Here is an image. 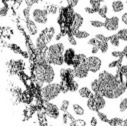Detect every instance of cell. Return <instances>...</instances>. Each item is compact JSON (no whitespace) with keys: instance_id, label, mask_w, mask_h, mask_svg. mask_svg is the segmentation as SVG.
<instances>
[{"instance_id":"obj_22","label":"cell","mask_w":127,"mask_h":126,"mask_svg":"<svg viewBox=\"0 0 127 126\" xmlns=\"http://www.w3.org/2000/svg\"><path fill=\"white\" fill-rule=\"evenodd\" d=\"M117 36L121 41L127 42V28H122L117 32Z\"/></svg>"},{"instance_id":"obj_37","label":"cell","mask_w":127,"mask_h":126,"mask_svg":"<svg viewBox=\"0 0 127 126\" xmlns=\"http://www.w3.org/2000/svg\"><path fill=\"white\" fill-rule=\"evenodd\" d=\"M25 3H26V5H27V7L28 8H30L32 5H34V4H36V3H38V1H33V0H27V1H25Z\"/></svg>"},{"instance_id":"obj_2","label":"cell","mask_w":127,"mask_h":126,"mask_svg":"<svg viewBox=\"0 0 127 126\" xmlns=\"http://www.w3.org/2000/svg\"><path fill=\"white\" fill-rule=\"evenodd\" d=\"M34 75L40 83L50 84L55 79V71L53 67L46 63H39L38 65L35 66Z\"/></svg>"},{"instance_id":"obj_7","label":"cell","mask_w":127,"mask_h":126,"mask_svg":"<svg viewBox=\"0 0 127 126\" xmlns=\"http://www.w3.org/2000/svg\"><path fill=\"white\" fill-rule=\"evenodd\" d=\"M31 15H32L33 21L35 23L38 24H46L48 21V12L46 9H41V8H35L31 12Z\"/></svg>"},{"instance_id":"obj_29","label":"cell","mask_w":127,"mask_h":126,"mask_svg":"<svg viewBox=\"0 0 127 126\" xmlns=\"http://www.w3.org/2000/svg\"><path fill=\"white\" fill-rule=\"evenodd\" d=\"M97 114H98V117L100 118V120H101L102 122H105V123H108V122H109V118L106 116V114H104V113L101 112V111H98Z\"/></svg>"},{"instance_id":"obj_18","label":"cell","mask_w":127,"mask_h":126,"mask_svg":"<svg viewBox=\"0 0 127 126\" xmlns=\"http://www.w3.org/2000/svg\"><path fill=\"white\" fill-rule=\"evenodd\" d=\"M90 87H91V91L94 94H100V84H99L98 79H94L91 82V86Z\"/></svg>"},{"instance_id":"obj_35","label":"cell","mask_w":127,"mask_h":126,"mask_svg":"<svg viewBox=\"0 0 127 126\" xmlns=\"http://www.w3.org/2000/svg\"><path fill=\"white\" fill-rule=\"evenodd\" d=\"M121 21L124 25H127V12H124L121 16Z\"/></svg>"},{"instance_id":"obj_16","label":"cell","mask_w":127,"mask_h":126,"mask_svg":"<svg viewBox=\"0 0 127 126\" xmlns=\"http://www.w3.org/2000/svg\"><path fill=\"white\" fill-rule=\"evenodd\" d=\"M72 111H73L74 114L77 115V116H83V115L85 114L84 108H83L80 104H78V103H74V104L72 105Z\"/></svg>"},{"instance_id":"obj_21","label":"cell","mask_w":127,"mask_h":126,"mask_svg":"<svg viewBox=\"0 0 127 126\" xmlns=\"http://www.w3.org/2000/svg\"><path fill=\"white\" fill-rule=\"evenodd\" d=\"M98 15L101 17V18H107V13H108V7L106 4H102L101 7L99 8V10L97 11Z\"/></svg>"},{"instance_id":"obj_36","label":"cell","mask_w":127,"mask_h":126,"mask_svg":"<svg viewBox=\"0 0 127 126\" xmlns=\"http://www.w3.org/2000/svg\"><path fill=\"white\" fill-rule=\"evenodd\" d=\"M118 63H119V60H114V61H112L111 63H109L108 67H109V68H114V67H116V66L118 65Z\"/></svg>"},{"instance_id":"obj_33","label":"cell","mask_w":127,"mask_h":126,"mask_svg":"<svg viewBox=\"0 0 127 126\" xmlns=\"http://www.w3.org/2000/svg\"><path fill=\"white\" fill-rule=\"evenodd\" d=\"M111 56L114 57V58H120L121 56H123V53L120 52V51H113L111 53Z\"/></svg>"},{"instance_id":"obj_26","label":"cell","mask_w":127,"mask_h":126,"mask_svg":"<svg viewBox=\"0 0 127 126\" xmlns=\"http://www.w3.org/2000/svg\"><path fill=\"white\" fill-rule=\"evenodd\" d=\"M88 4L90 5V7H92L95 11H96V13H97V11L99 10V8L102 5V2L101 1H88Z\"/></svg>"},{"instance_id":"obj_15","label":"cell","mask_w":127,"mask_h":126,"mask_svg":"<svg viewBox=\"0 0 127 126\" xmlns=\"http://www.w3.org/2000/svg\"><path fill=\"white\" fill-rule=\"evenodd\" d=\"M78 94H79L80 97H82V98H87V99L90 98V97L93 95L92 91H91L89 88H87L86 86L81 87V88L78 90Z\"/></svg>"},{"instance_id":"obj_4","label":"cell","mask_w":127,"mask_h":126,"mask_svg":"<svg viewBox=\"0 0 127 126\" xmlns=\"http://www.w3.org/2000/svg\"><path fill=\"white\" fill-rule=\"evenodd\" d=\"M61 92L60 84L58 83H50L42 87L41 96L45 101H50L55 99Z\"/></svg>"},{"instance_id":"obj_14","label":"cell","mask_w":127,"mask_h":126,"mask_svg":"<svg viewBox=\"0 0 127 126\" xmlns=\"http://www.w3.org/2000/svg\"><path fill=\"white\" fill-rule=\"evenodd\" d=\"M124 5H125V3L120 1V0H118V1H113V2H111V9L113 12L119 13L124 10Z\"/></svg>"},{"instance_id":"obj_28","label":"cell","mask_w":127,"mask_h":126,"mask_svg":"<svg viewBox=\"0 0 127 126\" xmlns=\"http://www.w3.org/2000/svg\"><path fill=\"white\" fill-rule=\"evenodd\" d=\"M46 10H47V12L48 13H50V14H55L56 12H57V6L56 5H54V4H50V5H48L47 6V8H46Z\"/></svg>"},{"instance_id":"obj_12","label":"cell","mask_w":127,"mask_h":126,"mask_svg":"<svg viewBox=\"0 0 127 126\" xmlns=\"http://www.w3.org/2000/svg\"><path fill=\"white\" fill-rule=\"evenodd\" d=\"M75 57H76V54H75V51L72 48H68V49L65 50L64 62L66 63L67 65H73V62H74Z\"/></svg>"},{"instance_id":"obj_32","label":"cell","mask_w":127,"mask_h":126,"mask_svg":"<svg viewBox=\"0 0 127 126\" xmlns=\"http://www.w3.org/2000/svg\"><path fill=\"white\" fill-rule=\"evenodd\" d=\"M84 11L86 13H88V14H95V13H96V11H95L92 7H90V6H85L84 7Z\"/></svg>"},{"instance_id":"obj_3","label":"cell","mask_w":127,"mask_h":126,"mask_svg":"<svg viewBox=\"0 0 127 126\" xmlns=\"http://www.w3.org/2000/svg\"><path fill=\"white\" fill-rule=\"evenodd\" d=\"M65 48L63 43H55L49 46L47 60L55 65H62L64 62Z\"/></svg>"},{"instance_id":"obj_10","label":"cell","mask_w":127,"mask_h":126,"mask_svg":"<svg viewBox=\"0 0 127 126\" xmlns=\"http://www.w3.org/2000/svg\"><path fill=\"white\" fill-rule=\"evenodd\" d=\"M88 73H89V70L85 64V62L83 63H80L78 66H76L74 68V76L76 78H86L88 76Z\"/></svg>"},{"instance_id":"obj_23","label":"cell","mask_w":127,"mask_h":126,"mask_svg":"<svg viewBox=\"0 0 127 126\" xmlns=\"http://www.w3.org/2000/svg\"><path fill=\"white\" fill-rule=\"evenodd\" d=\"M69 105H70V102H69V100H67V99L62 100V101L60 102V106H59V109H60V111L64 112V113H67V111H68V108H69Z\"/></svg>"},{"instance_id":"obj_31","label":"cell","mask_w":127,"mask_h":126,"mask_svg":"<svg viewBox=\"0 0 127 126\" xmlns=\"http://www.w3.org/2000/svg\"><path fill=\"white\" fill-rule=\"evenodd\" d=\"M68 42L73 45V46H76L77 45V41H76V38L74 37V35H69L68 36Z\"/></svg>"},{"instance_id":"obj_9","label":"cell","mask_w":127,"mask_h":126,"mask_svg":"<svg viewBox=\"0 0 127 126\" xmlns=\"http://www.w3.org/2000/svg\"><path fill=\"white\" fill-rule=\"evenodd\" d=\"M44 108H45V113L52 119H57L59 117V107L56 104H53L51 102H45L44 103Z\"/></svg>"},{"instance_id":"obj_30","label":"cell","mask_w":127,"mask_h":126,"mask_svg":"<svg viewBox=\"0 0 127 126\" xmlns=\"http://www.w3.org/2000/svg\"><path fill=\"white\" fill-rule=\"evenodd\" d=\"M94 38H96L98 41H100V42H102V41H108V38L104 35V34H101V33H98V34H96L94 36Z\"/></svg>"},{"instance_id":"obj_40","label":"cell","mask_w":127,"mask_h":126,"mask_svg":"<svg viewBox=\"0 0 127 126\" xmlns=\"http://www.w3.org/2000/svg\"><path fill=\"white\" fill-rule=\"evenodd\" d=\"M125 4H126V5H127V1H125Z\"/></svg>"},{"instance_id":"obj_27","label":"cell","mask_w":127,"mask_h":126,"mask_svg":"<svg viewBox=\"0 0 127 126\" xmlns=\"http://www.w3.org/2000/svg\"><path fill=\"white\" fill-rule=\"evenodd\" d=\"M90 24L92 27L94 28H101V27H104V22L103 21H100V20H97V19H93L90 21Z\"/></svg>"},{"instance_id":"obj_39","label":"cell","mask_w":127,"mask_h":126,"mask_svg":"<svg viewBox=\"0 0 127 126\" xmlns=\"http://www.w3.org/2000/svg\"><path fill=\"white\" fill-rule=\"evenodd\" d=\"M67 3H68V5H70V6H75V5H77L79 2H78V1H68Z\"/></svg>"},{"instance_id":"obj_11","label":"cell","mask_w":127,"mask_h":126,"mask_svg":"<svg viewBox=\"0 0 127 126\" xmlns=\"http://www.w3.org/2000/svg\"><path fill=\"white\" fill-rule=\"evenodd\" d=\"M83 24V17L79 13H74L73 14V19L71 21V29L72 31H77Z\"/></svg>"},{"instance_id":"obj_25","label":"cell","mask_w":127,"mask_h":126,"mask_svg":"<svg viewBox=\"0 0 127 126\" xmlns=\"http://www.w3.org/2000/svg\"><path fill=\"white\" fill-rule=\"evenodd\" d=\"M118 109H119V112H121V113L127 111V97L126 98H123L119 102V108Z\"/></svg>"},{"instance_id":"obj_24","label":"cell","mask_w":127,"mask_h":126,"mask_svg":"<svg viewBox=\"0 0 127 126\" xmlns=\"http://www.w3.org/2000/svg\"><path fill=\"white\" fill-rule=\"evenodd\" d=\"M98 48H99V51L102 52V53H106L108 51V48H109V45H108V41H98V44H97Z\"/></svg>"},{"instance_id":"obj_38","label":"cell","mask_w":127,"mask_h":126,"mask_svg":"<svg viewBox=\"0 0 127 126\" xmlns=\"http://www.w3.org/2000/svg\"><path fill=\"white\" fill-rule=\"evenodd\" d=\"M98 51H99L98 46H92V47H91V53H92V54H96Z\"/></svg>"},{"instance_id":"obj_5","label":"cell","mask_w":127,"mask_h":126,"mask_svg":"<svg viewBox=\"0 0 127 126\" xmlns=\"http://www.w3.org/2000/svg\"><path fill=\"white\" fill-rule=\"evenodd\" d=\"M86 105L88 107V109H90L91 111H100L101 109H103L106 105V101L104 96H102L101 94H94L87 99L86 101Z\"/></svg>"},{"instance_id":"obj_19","label":"cell","mask_w":127,"mask_h":126,"mask_svg":"<svg viewBox=\"0 0 127 126\" xmlns=\"http://www.w3.org/2000/svg\"><path fill=\"white\" fill-rule=\"evenodd\" d=\"M108 42L114 46V47H119L120 46V39L118 38L117 34H114V35H111L108 37Z\"/></svg>"},{"instance_id":"obj_6","label":"cell","mask_w":127,"mask_h":126,"mask_svg":"<svg viewBox=\"0 0 127 126\" xmlns=\"http://www.w3.org/2000/svg\"><path fill=\"white\" fill-rule=\"evenodd\" d=\"M84 62H85L89 72H91V73L98 72L102 66V60L97 56H89L86 58V60Z\"/></svg>"},{"instance_id":"obj_20","label":"cell","mask_w":127,"mask_h":126,"mask_svg":"<svg viewBox=\"0 0 127 126\" xmlns=\"http://www.w3.org/2000/svg\"><path fill=\"white\" fill-rule=\"evenodd\" d=\"M108 123L110 124V126H123L124 120L121 118H118V117H113V118L109 119Z\"/></svg>"},{"instance_id":"obj_8","label":"cell","mask_w":127,"mask_h":126,"mask_svg":"<svg viewBox=\"0 0 127 126\" xmlns=\"http://www.w3.org/2000/svg\"><path fill=\"white\" fill-rule=\"evenodd\" d=\"M120 25V19L117 16L107 17L104 21V27L107 31H116Z\"/></svg>"},{"instance_id":"obj_1","label":"cell","mask_w":127,"mask_h":126,"mask_svg":"<svg viewBox=\"0 0 127 126\" xmlns=\"http://www.w3.org/2000/svg\"><path fill=\"white\" fill-rule=\"evenodd\" d=\"M98 81L100 84V94L109 99L120 97L126 90V84L107 71L99 73Z\"/></svg>"},{"instance_id":"obj_17","label":"cell","mask_w":127,"mask_h":126,"mask_svg":"<svg viewBox=\"0 0 127 126\" xmlns=\"http://www.w3.org/2000/svg\"><path fill=\"white\" fill-rule=\"evenodd\" d=\"M73 35L75 38H78V39H85L87 37H89V32L87 31H84V30H77V31H74L73 32Z\"/></svg>"},{"instance_id":"obj_34","label":"cell","mask_w":127,"mask_h":126,"mask_svg":"<svg viewBox=\"0 0 127 126\" xmlns=\"http://www.w3.org/2000/svg\"><path fill=\"white\" fill-rule=\"evenodd\" d=\"M90 125L91 126H97V118L95 116H92L90 119Z\"/></svg>"},{"instance_id":"obj_13","label":"cell","mask_w":127,"mask_h":126,"mask_svg":"<svg viewBox=\"0 0 127 126\" xmlns=\"http://www.w3.org/2000/svg\"><path fill=\"white\" fill-rule=\"evenodd\" d=\"M25 23H26V29L30 35H36L38 33V27L32 19H27Z\"/></svg>"}]
</instances>
